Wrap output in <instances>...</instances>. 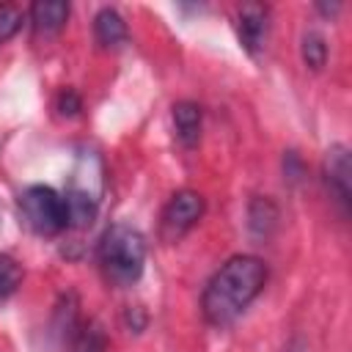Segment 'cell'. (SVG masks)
I'll use <instances>...</instances> for the list:
<instances>
[{
  "mask_svg": "<svg viewBox=\"0 0 352 352\" xmlns=\"http://www.w3.org/2000/svg\"><path fill=\"white\" fill-rule=\"evenodd\" d=\"M94 36H96V41L102 44V47H118V44H124L126 41V22H124V16L116 11V8H102L99 14H96V19H94Z\"/></svg>",
  "mask_w": 352,
  "mask_h": 352,
  "instance_id": "30bf717a",
  "label": "cell"
},
{
  "mask_svg": "<svg viewBox=\"0 0 352 352\" xmlns=\"http://www.w3.org/2000/svg\"><path fill=\"white\" fill-rule=\"evenodd\" d=\"M58 110H60L63 116H74V113L80 110V96H77L74 91H63V94L58 96Z\"/></svg>",
  "mask_w": 352,
  "mask_h": 352,
  "instance_id": "5bb4252c",
  "label": "cell"
},
{
  "mask_svg": "<svg viewBox=\"0 0 352 352\" xmlns=\"http://www.w3.org/2000/svg\"><path fill=\"white\" fill-rule=\"evenodd\" d=\"M267 283V267L258 256H231L206 283L201 308L209 324L226 327L261 294Z\"/></svg>",
  "mask_w": 352,
  "mask_h": 352,
  "instance_id": "6da1fadb",
  "label": "cell"
},
{
  "mask_svg": "<svg viewBox=\"0 0 352 352\" xmlns=\"http://www.w3.org/2000/svg\"><path fill=\"white\" fill-rule=\"evenodd\" d=\"M19 206H22V214H25L28 226L41 236H55L69 226L63 195H58L47 184L28 187L19 198Z\"/></svg>",
  "mask_w": 352,
  "mask_h": 352,
  "instance_id": "3957f363",
  "label": "cell"
},
{
  "mask_svg": "<svg viewBox=\"0 0 352 352\" xmlns=\"http://www.w3.org/2000/svg\"><path fill=\"white\" fill-rule=\"evenodd\" d=\"M69 19V3L63 0H38L30 6V22L36 33H58Z\"/></svg>",
  "mask_w": 352,
  "mask_h": 352,
  "instance_id": "ba28073f",
  "label": "cell"
},
{
  "mask_svg": "<svg viewBox=\"0 0 352 352\" xmlns=\"http://www.w3.org/2000/svg\"><path fill=\"white\" fill-rule=\"evenodd\" d=\"M19 25H22V11L11 3H3L0 6V47L19 30Z\"/></svg>",
  "mask_w": 352,
  "mask_h": 352,
  "instance_id": "4fadbf2b",
  "label": "cell"
},
{
  "mask_svg": "<svg viewBox=\"0 0 352 352\" xmlns=\"http://www.w3.org/2000/svg\"><path fill=\"white\" fill-rule=\"evenodd\" d=\"M236 30H239L242 47L250 55H256L264 47V38H267V8L256 6V3L242 6L239 14H236Z\"/></svg>",
  "mask_w": 352,
  "mask_h": 352,
  "instance_id": "5b68a950",
  "label": "cell"
},
{
  "mask_svg": "<svg viewBox=\"0 0 352 352\" xmlns=\"http://www.w3.org/2000/svg\"><path fill=\"white\" fill-rule=\"evenodd\" d=\"M66 201V214H69V226L74 228H85L94 223L96 212H99V198H96V190H91L88 184L80 187V184H72L63 195Z\"/></svg>",
  "mask_w": 352,
  "mask_h": 352,
  "instance_id": "52a82bcc",
  "label": "cell"
},
{
  "mask_svg": "<svg viewBox=\"0 0 352 352\" xmlns=\"http://www.w3.org/2000/svg\"><path fill=\"white\" fill-rule=\"evenodd\" d=\"M302 60L311 69H322L327 60V44L319 33H305L302 36Z\"/></svg>",
  "mask_w": 352,
  "mask_h": 352,
  "instance_id": "7c38bea8",
  "label": "cell"
},
{
  "mask_svg": "<svg viewBox=\"0 0 352 352\" xmlns=\"http://www.w3.org/2000/svg\"><path fill=\"white\" fill-rule=\"evenodd\" d=\"M22 283V267L11 256H0V300L11 297Z\"/></svg>",
  "mask_w": 352,
  "mask_h": 352,
  "instance_id": "8fae6325",
  "label": "cell"
},
{
  "mask_svg": "<svg viewBox=\"0 0 352 352\" xmlns=\"http://www.w3.org/2000/svg\"><path fill=\"white\" fill-rule=\"evenodd\" d=\"M99 264L110 283L132 286L143 275V264H146L143 234L126 223L110 226L99 242Z\"/></svg>",
  "mask_w": 352,
  "mask_h": 352,
  "instance_id": "7a4b0ae2",
  "label": "cell"
},
{
  "mask_svg": "<svg viewBox=\"0 0 352 352\" xmlns=\"http://www.w3.org/2000/svg\"><path fill=\"white\" fill-rule=\"evenodd\" d=\"M173 126L182 146L192 148L201 138V107L195 102H176L173 104Z\"/></svg>",
  "mask_w": 352,
  "mask_h": 352,
  "instance_id": "9c48e42d",
  "label": "cell"
},
{
  "mask_svg": "<svg viewBox=\"0 0 352 352\" xmlns=\"http://www.w3.org/2000/svg\"><path fill=\"white\" fill-rule=\"evenodd\" d=\"M204 214V198L195 190H179L170 195V201L165 204L162 212V231L168 239L182 236L184 231H190Z\"/></svg>",
  "mask_w": 352,
  "mask_h": 352,
  "instance_id": "277c9868",
  "label": "cell"
},
{
  "mask_svg": "<svg viewBox=\"0 0 352 352\" xmlns=\"http://www.w3.org/2000/svg\"><path fill=\"white\" fill-rule=\"evenodd\" d=\"M324 176H327V184L336 190L338 201L346 204L349 201V187H352V168H349V148L336 143L327 148V157H324Z\"/></svg>",
  "mask_w": 352,
  "mask_h": 352,
  "instance_id": "8992f818",
  "label": "cell"
}]
</instances>
